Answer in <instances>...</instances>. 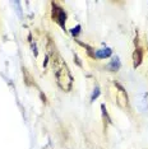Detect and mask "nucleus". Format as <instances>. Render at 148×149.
I'll use <instances>...</instances> for the list:
<instances>
[{
    "mask_svg": "<svg viewBox=\"0 0 148 149\" xmlns=\"http://www.w3.org/2000/svg\"><path fill=\"white\" fill-rule=\"evenodd\" d=\"M52 69H54V74H55L58 86L61 88L63 91H65V92L70 91L72 84H73V78L69 72V68L66 66L64 60H61L60 57L54 59L52 60Z\"/></svg>",
    "mask_w": 148,
    "mask_h": 149,
    "instance_id": "f257e3e1",
    "label": "nucleus"
},
{
    "mask_svg": "<svg viewBox=\"0 0 148 149\" xmlns=\"http://www.w3.org/2000/svg\"><path fill=\"white\" fill-rule=\"evenodd\" d=\"M52 18L55 19V21L58 22L59 24L63 27V28L65 27V19H66V14H65V12H64L61 8L56 6L55 4L52 5Z\"/></svg>",
    "mask_w": 148,
    "mask_h": 149,
    "instance_id": "f03ea898",
    "label": "nucleus"
},
{
    "mask_svg": "<svg viewBox=\"0 0 148 149\" xmlns=\"http://www.w3.org/2000/svg\"><path fill=\"white\" fill-rule=\"evenodd\" d=\"M137 107L139 111H142V112H144V111L148 108V98H147V94L146 93H142L139 94V96L137 97Z\"/></svg>",
    "mask_w": 148,
    "mask_h": 149,
    "instance_id": "7ed1b4c3",
    "label": "nucleus"
},
{
    "mask_svg": "<svg viewBox=\"0 0 148 149\" xmlns=\"http://www.w3.org/2000/svg\"><path fill=\"white\" fill-rule=\"evenodd\" d=\"M142 59H143V52H142V50H140V49H137L135 51H134V54H133V60H134L133 65H134V68H137L140 63H142Z\"/></svg>",
    "mask_w": 148,
    "mask_h": 149,
    "instance_id": "20e7f679",
    "label": "nucleus"
},
{
    "mask_svg": "<svg viewBox=\"0 0 148 149\" xmlns=\"http://www.w3.org/2000/svg\"><path fill=\"white\" fill-rule=\"evenodd\" d=\"M117 100H119V104L121 107H125L126 103H128V97H126V93L124 92L123 89H120L119 92V96H117Z\"/></svg>",
    "mask_w": 148,
    "mask_h": 149,
    "instance_id": "39448f33",
    "label": "nucleus"
},
{
    "mask_svg": "<svg viewBox=\"0 0 148 149\" xmlns=\"http://www.w3.org/2000/svg\"><path fill=\"white\" fill-rule=\"evenodd\" d=\"M110 55H111V50L110 49H101L95 54V56L98 57V59H105V57H109Z\"/></svg>",
    "mask_w": 148,
    "mask_h": 149,
    "instance_id": "423d86ee",
    "label": "nucleus"
},
{
    "mask_svg": "<svg viewBox=\"0 0 148 149\" xmlns=\"http://www.w3.org/2000/svg\"><path fill=\"white\" fill-rule=\"evenodd\" d=\"M119 68H120L119 57H114V59L111 60V63L109 64V69L111 72H116V70H119Z\"/></svg>",
    "mask_w": 148,
    "mask_h": 149,
    "instance_id": "0eeeda50",
    "label": "nucleus"
},
{
    "mask_svg": "<svg viewBox=\"0 0 148 149\" xmlns=\"http://www.w3.org/2000/svg\"><path fill=\"white\" fill-rule=\"evenodd\" d=\"M98 94H100V89H98V87H96L95 92H93V94H92V101H95L96 98L98 97Z\"/></svg>",
    "mask_w": 148,
    "mask_h": 149,
    "instance_id": "6e6552de",
    "label": "nucleus"
},
{
    "mask_svg": "<svg viewBox=\"0 0 148 149\" xmlns=\"http://www.w3.org/2000/svg\"><path fill=\"white\" fill-rule=\"evenodd\" d=\"M79 29H80V27H79V26H77V27H75V29H74V28H73V31H72V33H73V35H74V36H77V35H78V33H79Z\"/></svg>",
    "mask_w": 148,
    "mask_h": 149,
    "instance_id": "1a4fd4ad",
    "label": "nucleus"
}]
</instances>
